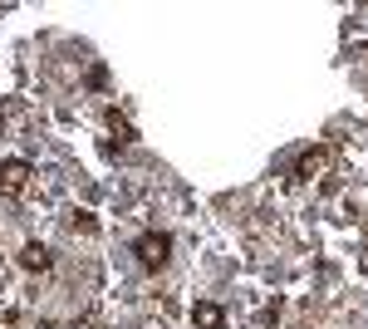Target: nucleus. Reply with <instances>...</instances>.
Listing matches in <instances>:
<instances>
[{"mask_svg": "<svg viewBox=\"0 0 368 329\" xmlns=\"http://www.w3.org/2000/svg\"><path fill=\"white\" fill-rule=\"evenodd\" d=\"M364 54H368V49H364Z\"/></svg>", "mask_w": 368, "mask_h": 329, "instance_id": "6e6552de", "label": "nucleus"}, {"mask_svg": "<svg viewBox=\"0 0 368 329\" xmlns=\"http://www.w3.org/2000/svg\"><path fill=\"white\" fill-rule=\"evenodd\" d=\"M20 265L35 270V275H49V270H54V251H49L44 241H25V246H20Z\"/></svg>", "mask_w": 368, "mask_h": 329, "instance_id": "7ed1b4c3", "label": "nucleus"}, {"mask_svg": "<svg viewBox=\"0 0 368 329\" xmlns=\"http://www.w3.org/2000/svg\"><path fill=\"white\" fill-rule=\"evenodd\" d=\"M329 148H309V152H299V162H295V177H304V182H314L324 167H329Z\"/></svg>", "mask_w": 368, "mask_h": 329, "instance_id": "20e7f679", "label": "nucleus"}, {"mask_svg": "<svg viewBox=\"0 0 368 329\" xmlns=\"http://www.w3.org/2000/svg\"><path fill=\"white\" fill-rule=\"evenodd\" d=\"M196 325H206V329H221V310H216L211 300H201V305H196Z\"/></svg>", "mask_w": 368, "mask_h": 329, "instance_id": "39448f33", "label": "nucleus"}, {"mask_svg": "<svg viewBox=\"0 0 368 329\" xmlns=\"http://www.w3.org/2000/svg\"><path fill=\"white\" fill-rule=\"evenodd\" d=\"M98 221H93V212H74V231H93Z\"/></svg>", "mask_w": 368, "mask_h": 329, "instance_id": "0eeeda50", "label": "nucleus"}, {"mask_svg": "<svg viewBox=\"0 0 368 329\" xmlns=\"http://www.w3.org/2000/svg\"><path fill=\"white\" fill-rule=\"evenodd\" d=\"M30 177H35V167H30L25 157H10V162H0V192H5V197H20V192L30 187Z\"/></svg>", "mask_w": 368, "mask_h": 329, "instance_id": "f03ea898", "label": "nucleus"}, {"mask_svg": "<svg viewBox=\"0 0 368 329\" xmlns=\"http://www.w3.org/2000/svg\"><path fill=\"white\" fill-rule=\"evenodd\" d=\"M133 251H138L143 270H158V265H167V256H172V236H167V231H143V236L133 241Z\"/></svg>", "mask_w": 368, "mask_h": 329, "instance_id": "f257e3e1", "label": "nucleus"}, {"mask_svg": "<svg viewBox=\"0 0 368 329\" xmlns=\"http://www.w3.org/2000/svg\"><path fill=\"white\" fill-rule=\"evenodd\" d=\"M108 123H113V133H118V143H133V128H128V118H123V113H118V109L108 113Z\"/></svg>", "mask_w": 368, "mask_h": 329, "instance_id": "423d86ee", "label": "nucleus"}]
</instances>
